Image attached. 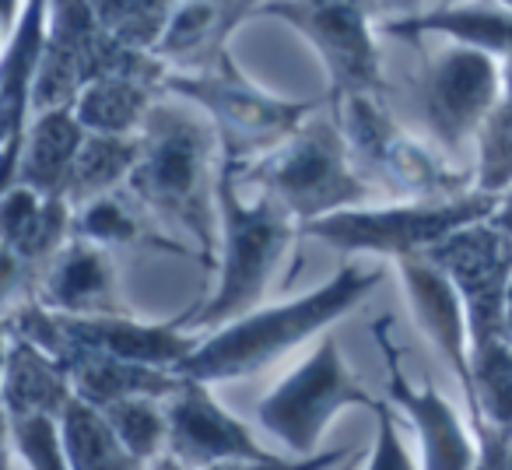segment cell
<instances>
[{
  "label": "cell",
  "mask_w": 512,
  "mask_h": 470,
  "mask_svg": "<svg viewBox=\"0 0 512 470\" xmlns=\"http://www.w3.org/2000/svg\"><path fill=\"white\" fill-rule=\"evenodd\" d=\"M330 102H334V123L341 127L355 165L383 179L386 190L397 193V200H449L474 190L463 172L449 169L432 148L393 123L383 95L358 92L337 95Z\"/></svg>",
  "instance_id": "8992f818"
},
{
  "label": "cell",
  "mask_w": 512,
  "mask_h": 470,
  "mask_svg": "<svg viewBox=\"0 0 512 470\" xmlns=\"http://www.w3.org/2000/svg\"><path fill=\"white\" fill-rule=\"evenodd\" d=\"M74 386L67 379L64 365L25 337L8 334L4 348V414L22 418V414H46V418H64L74 404Z\"/></svg>",
  "instance_id": "603a6c76"
},
{
  "label": "cell",
  "mask_w": 512,
  "mask_h": 470,
  "mask_svg": "<svg viewBox=\"0 0 512 470\" xmlns=\"http://www.w3.org/2000/svg\"><path fill=\"white\" fill-rule=\"evenodd\" d=\"M53 358L64 365L67 379H71V386H74V397L88 407H99V411H106V407L120 404V400H130V397L172 400L186 386V379L172 369L123 362V358L95 355V351L64 348Z\"/></svg>",
  "instance_id": "ffe728a7"
},
{
  "label": "cell",
  "mask_w": 512,
  "mask_h": 470,
  "mask_svg": "<svg viewBox=\"0 0 512 470\" xmlns=\"http://www.w3.org/2000/svg\"><path fill=\"white\" fill-rule=\"evenodd\" d=\"M491 225H495L498 232L512 243V190L498 197V207H495V214H491Z\"/></svg>",
  "instance_id": "d590c367"
},
{
  "label": "cell",
  "mask_w": 512,
  "mask_h": 470,
  "mask_svg": "<svg viewBox=\"0 0 512 470\" xmlns=\"http://www.w3.org/2000/svg\"><path fill=\"white\" fill-rule=\"evenodd\" d=\"M383 351L386 362V393L390 404L400 407L407 421L414 425L421 446V470H477V446L470 439L467 425L460 421V414L446 404V397H439L432 383H414L400 365V351L390 337V320H376L372 327Z\"/></svg>",
  "instance_id": "5bb4252c"
},
{
  "label": "cell",
  "mask_w": 512,
  "mask_h": 470,
  "mask_svg": "<svg viewBox=\"0 0 512 470\" xmlns=\"http://www.w3.org/2000/svg\"><path fill=\"white\" fill-rule=\"evenodd\" d=\"M425 257L435 260L460 292L470 316L474 348L488 341H505L502 306L505 288L512 281V243L491 225V218L449 235L446 243H439Z\"/></svg>",
  "instance_id": "7c38bea8"
},
{
  "label": "cell",
  "mask_w": 512,
  "mask_h": 470,
  "mask_svg": "<svg viewBox=\"0 0 512 470\" xmlns=\"http://www.w3.org/2000/svg\"><path fill=\"white\" fill-rule=\"evenodd\" d=\"M348 456L351 453H344V449H330V453H316V456H306V460H299V456H292V460L278 456V460H267V463L232 460V463H214V467H207V470H327V467H334V463H344Z\"/></svg>",
  "instance_id": "836d02e7"
},
{
  "label": "cell",
  "mask_w": 512,
  "mask_h": 470,
  "mask_svg": "<svg viewBox=\"0 0 512 470\" xmlns=\"http://www.w3.org/2000/svg\"><path fill=\"white\" fill-rule=\"evenodd\" d=\"M495 4H502V8H509V11H512V0H495Z\"/></svg>",
  "instance_id": "60d3db41"
},
{
  "label": "cell",
  "mask_w": 512,
  "mask_h": 470,
  "mask_svg": "<svg viewBox=\"0 0 512 470\" xmlns=\"http://www.w3.org/2000/svg\"><path fill=\"white\" fill-rule=\"evenodd\" d=\"M165 404H169L165 407V414H169V449L165 453L176 456L190 470H207L214 463H232V460H249V463L278 460V456L267 453L249 435V428L232 411H225L211 397L207 383L186 379L183 390L172 400H165Z\"/></svg>",
  "instance_id": "9a60e30c"
},
{
  "label": "cell",
  "mask_w": 512,
  "mask_h": 470,
  "mask_svg": "<svg viewBox=\"0 0 512 470\" xmlns=\"http://www.w3.org/2000/svg\"><path fill=\"white\" fill-rule=\"evenodd\" d=\"M348 407H369L376 411L379 397H372L341 355L337 337H323L309 358H302L256 407V421L292 449L299 460L316 456L323 432L330 421Z\"/></svg>",
  "instance_id": "ba28073f"
},
{
  "label": "cell",
  "mask_w": 512,
  "mask_h": 470,
  "mask_svg": "<svg viewBox=\"0 0 512 470\" xmlns=\"http://www.w3.org/2000/svg\"><path fill=\"white\" fill-rule=\"evenodd\" d=\"M50 39V0H25L22 15L4 32L0 60V123H4V165L18 155L32 123V92Z\"/></svg>",
  "instance_id": "ac0fdd59"
},
{
  "label": "cell",
  "mask_w": 512,
  "mask_h": 470,
  "mask_svg": "<svg viewBox=\"0 0 512 470\" xmlns=\"http://www.w3.org/2000/svg\"><path fill=\"white\" fill-rule=\"evenodd\" d=\"M365 470H418L414 456L404 446V435L397 428L393 404H386V400H379L376 407V442H372V456Z\"/></svg>",
  "instance_id": "d6a6232c"
},
{
  "label": "cell",
  "mask_w": 512,
  "mask_h": 470,
  "mask_svg": "<svg viewBox=\"0 0 512 470\" xmlns=\"http://www.w3.org/2000/svg\"><path fill=\"white\" fill-rule=\"evenodd\" d=\"M165 85L137 74H106L92 81L74 102V116L85 127V134L102 137H137L155 109V95Z\"/></svg>",
  "instance_id": "cb8c5ba5"
},
{
  "label": "cell",
  "mask_w": 512,
  "mask_h": 470,
  "mask_svg": "<svg viewBox=\"0 0 512 470\" xmlns=\"http://www.w3.org/2000/svg\"><path fill=\"white\" fill-rule=\"evenodd\" d=\"M267 0H179L162 32L155 57L179 74L214 71L228 60V39L249 15H260Z\"/></svg>",
  "instance_id": "e0dca14e"
},
{
  "label": "cell",
  "mask_w": 512,
  "mask_h": 470,
  "mask_svg": "<svg viewBox=\"0 0 512 470\" xmlns=\"http://www.w3.org/2000/svg\"><path fill=\"white\" fill-rule=\"evenodd\" d=\"M393 39H421V32H432L449 43L470 46L498 64L512 60V11L495 4V0H460V4H442L407 22L383 25Z\"/></svg>",
  "instance_id": "7402d4cb"
},
{
  "label": "cell",
  "mask_w": 512,
  "mask_h": 470,
  "mask_svg": "<svg viewBox=\"0 0 512 470\" xmlns=\"http://www.w3.org/2000/svg\"><path fill=\"white\" fill-rule=\"evenodd\" d=\"M137 162H141V134L137 137L88 134L85 144H81L78 162H74L71 179H67L64 200L78 211V207L92 204V200L109 197L116 190H127Z\"/></svg>",
  "instance_id": "d4e9b609"
},
{
  "label": "cell",
  "mask_w": 512,
  "mask_h": 470,
  "mask_svg": "<svg viewBox=\"0 0 512 470\" xmlns=\"http://www.w3.org/2000/svg\"><path fill=\"white\" fill-rule=\"evenodd\" d=\"M502 99L512 102V60L509 64H502Z\"/></svg>",
  "instance_id": "74e56055"
},
{
  "label": "cell",
  "mask_w": 512,
  "mask_h": 470,
  "mask_svg": "<svg viewBox=\"0 0 512 470\" xmlns=\"http://www.w3.org/2000/svg\"><path fill=\"white\" fill-rule=\"evenodd\" d=\"M8 470H25V467H22V460H18V456H15V453H11V456H8Z\"/></svg>",
  "instance_id": "f35d334b"
},
{
  "label": "cell",
  "mask_w": 512,
  "mask_h": 470,
  "mask_svg": "<svg viewBox=\"0 0 512 470\" xmlns=\"http://www.w3.org/2000/svg\"><path fill=\"white\" fill-rule=\"evenodd\" d=\"M474 190L502 197L512 190V102H498L488 123L477 134V169Z\"/></svg>",
  "instance_id": "4dcf8cb0"
},
{
  "label": "cell",
  "mask_w": 512,
  "mask_h": 470,
  "mask_svg": "<svg viewBox=\"0 0 512 470\" xmlns=\"http://www.w3.org/2000/svg\"><path fill=\"white\" fill-rule=\"evenodd\" d=\"M179 0H92L102 29L130 50L155 53Z\"/></svg>",
  "instance_id": "f1b7e54d"
},
{
  "label": "cell",
  "mask_w": 512,
  "mask_h": 470,
  "mask_svg": "<svg viewBox=\"0 0 512 470\" xmlns=\"http://www.w3.org/2000/svg\"><path fill=\"white\" fill-rule=\"evenodd\" d=\"M355 460H358V453H351V456H348V460H344V463H341V470H355Z\"/></svg>",
  "instance_id": "ab89813d"
},
{
  "label": "cell",
  "mask_w": 512,
  "mask_h": 470,
  "mask_svg": "<svg viewBox=\"0 0 512 470\" xmlns=\"http://www.w3.org/2000/svg\"><path fill=\"white\" fill-rule=\"evenodd\" d=\"M418 95L428 134L442 148L456 151L477 141L488 116L502 102V64L481 50L449 43L428 60Z\"/></svg>",
  "instance_id": "8fae6325"
},
{
  "label": "cell",
  "mask_w": 512,
  "mask_h": 470,
  "mask_svg": "<svg viewBox=\"0 0 512 470\" xmlns=\"http://www.w3.org/2000/svg\"><path fill=\"white\" fill-rule=\"evenodd\" d=\"M60 316H113L123 313L116 292V267L109 253L85 239H71L57 260L39 274L36 299Z\"/></svg>",
  "instance_id": "d6986e66"
},
{
  "label": "cell",
  "mask_w": 512,
  "mask_h": 470,
  "mask_svg": "<svg viewBox=\"0 0 512 470\" xmlns=\"http://www.w3.org/2000/svg\"><path fill=\"white\" fill-rule=\"evenodd\" d=\"M379 281H383L379 267L344 264L334 278L323 281L313 292L299 295V299L253 309V313L211 330L197 344V351L179 365V376L211 386L249 379L256 372L271 369L288 351L302 348L309 337L323 334L337 320H344L358 302L376 292Z\"/></svg>",
  "instance_id": "7a4b0ae2"
},
{
  "label": "cell",
  "mask_w": 512,
  "mask_h": 470,
  "mask_svg": "<svg viewBox=\"0 0 512 470\" xmlns=\"http://www.w3.org/2000/svg\"><path fill=\"white\" fill-rule=\"evenodd\" d=\"M498 197L467 190L449 200H393L337 211L306 225V232L337 253H376V257L411 260L432 253L449 235L488 221Z\"/></svg>",
  "instance_id": "5b68a950"
},
{
  "label": "cell",
  "mask_w": 512,
  "mask_h": 470,
  "mask_svg": "<svg viewBox=\"0 0 512 470\" xmlns=\"http://www.w3.org/2000/svg\"><path fill=\"white\" fill-rule=\"evenodd\" d=\"M467 411L474 435H512V341H488L474 348Z\"/></svg>",
  "instance_id": "484cf974"
},
{
  "label": "cell",
  "mask_w": 512,
  "mask_h": 470,
  "mask_svg": "<svg viewBox=\"0 0 512 470\" xmlns=\"http://www.w3.org/2000/svg\"><path fill=\"white\" fill-rule=\"evenodd\" d=\"M144 211L148 207L134 193L127 200L123 190H116L109 197H99L74 211V239H85V243H95L102 250H109V246H130V243H155L165 246V250H179L172 239H162V235H155V228L144 225L141 218Z\"/></svg>",
  "instance_id": "83f0119b"
},
{
  "label": "cell",
  "mask_w": 512,
  "mask_h": 470,
  "mask_svg": "<svg viewBox=\"0 0 512 470\" xmlns=\"http://www.w3.org/2000/svg\"><path fill=\"white\" fill-rule=\"evenodd\" d=\"M120 435V442L137 456L141 463H155L169 449V414L162 411V400L151 397H130L102 411Z\"/></svg>",
  "instance_id": "f546056e"
},
{
  "label": "cell",
  "mask_w": 512,
  "mask_h": 470,
  "mask_svg": "<svg viewBox=\"0 0 512 470\" xmlns=\"http://www.w3.org/2000/svg\"><path fill=\"white\" fill-rule=\"evenodd\" d=\"M221 141L214 123L186 99L155 102L141 130V162L127 190L148 214L193 235L197 253L214 267L218 250Z\"/></svg>",
  "instance_id": "6da1fadb"
},
{
  "label": "cell",
  "mask_w": 512,
  "mask_h": 470,
  "mask_svg": "<svg viewBox=\"0 0 512 470\" xmlns=\"http://www.w3.org/2000/svg\"><path fill=\"white\" fill-rule=\"evenodd\" d=\"M376 11L390 22H407V18L425 15V0H376Z\"/></svg>",
  "instance_id": "e575fe53"
},
{
  "label": "cell",
  "mask_w": 512,
  "mask_h": 470,
  "mask_svg": "<svg viewBox=\"0 0 512 470\" xmlns=\"http://www.w3.org/2000/svg\"><path fill=\"white\" fill-rule=\"evenodd\" d=\"M60 428L71 470H144V463L123 446L99 407L74 400L60 418Z\"/></svg>",
  "instance_id": "4316f807"
},
{
  "label": "cell",
  "mask_w": 512,
  "mask_h": 470,
  "mask_svg": "<svg viewBox=\"0 0 512 470\" xmlns=\"http://www.w3.org/2000/svg\"><path fill=\"white\" fill-rule=\"evenodd\" d=\"M242 172V183L253 186L260 197L278 200L299 225L376 200V190L365 183L334 120L309 116L281 148L246 162Z\"/></svg>",
  "instance_id": "277c9868"
},
{
  "label": "cell",
  "mask_w": 512,
  "mask_h": 470,
  "mask_svg": "<svg viewBox=\"0 0 512 470\" xmlns=\"http://www.w3.org/2000/svg\"><path fill=\"white\" fill-rule=\"evenodd\" d=\"M225 155V151H221ZM239 162L221 158L218 179V281L207 302L190 316H179L183 330H218L264 302L281 260L295 239L299 221L271 197L246 200L239 193Z\"/></svg>",
  "instance_id": "3957f363"
},
{
  "label": "cell",
  "mask_w": 512,
  "mask_h": 470,
  "mask_svg": "<svg viewBox=\"0 0 512 470\" xmlns=\"http://www.w3.org/2000/svg\"><path fill=\"white\" fill-rule=\"evenodd\" d=\"M404 281L407 306L414 313L418 330L435 344L442 362L460 379V390H470V358H474V334H470V316L463 306L453 281L439 271V264L428 257H411L397 264Z\"/></svg>",
  "instance_id": "2e32d148"
},
{
  "label": "cell",
  "mask_w": 512,
  "mask_h": 470,
  "mask_svg": "<svg viewBox=\"0 0 512 470\" xmlns=\"http://www.w3.org/2000/svg\"><path fill=\"white\" fill-rule=\"evenodd\" d=\"M260 15L281 18L316 50L330 81V99L383 95V64L372 29L376 0H267Z\"/></svg>",
  "instance_id": "30bf717a"
},
{
  "label": "cell",
  "mask_w": 512,
  "mask_h": 470,
  "mask_svg": "<svg viewBox=\"0 0 512 470\" xmlns=\"http://www.w3.org/2000/svg\"><path fill=\"white\" fill-rule=\"evenodd\" d=\"M8 442L25 470H71L60 418H46V414L8 418Z\"/></svg>",
  "instance_id": "1f68e13d"
},
{
  "label": "cell",
  "mask_w": 512,
  "mask_h": 470,
  "mask_svg": "<svg viewBox=\"0 0 512 470\" xmlns=\"http://www.w3.org/2000/svg\"><path fill=\"white\" fill-rule=\"evenodd\" d=\"M74 239V207L64 197H46L32 186H4L0 211V257H4V302L36 288L39 274Z\"/></svg>",
  "instance_id": "4fadbf2b"
},
{
  "label": "cell",
  "mask_w": 512,
  "mask_h": 470,
  "mask_svg": "<svg viewBox=\"0 0 512 470\" xmlns=\"http://www.w3.org/2000/svg\"><path fill=\"white\" fill-rule=\"evenodd\" d=\"M165 92L197 106L218 130L221 151L242 165L249 155L264 158L267 151L281 148L316 109V102H285L278 95H267L264 88L249 85L232 64V57L214 71H169Z\"/></svg>",
  "instance_id": "52a82bcc"
},
{
  "label": "cell",
  "mask_w": 512,
  "mask_h": 470,
  "mask_svg": "<svg viewBox=\"0 0 512 470\" xmlns=\"http://www.w3.org/2000/svg\"><path fill=\"white\" fill-rule=\"evenodd\" d=\"M502 330H505V341H512V281L505 288V306H502Z\"/></svg>",
  "instance_id": "8d00e7d4"
},
{
  "label": "cell",
  "mask_w": 512,
  "mask_h": 470,
  "mask_svg": "<svg viewBox=\"0 0 512 470\" xmlns=\"http://www.w3.org/2000/svg\"><path fill=\"white\" fill-rule=\"evenodd\" d=\"M8 334L25 337L43 351L57 355L64 348L95 351V355L123 358V362L155 365L172 369L197 351V337L186 334L176 323H141L127 313L113 316H60L43 309L39 302H25L22 309H11Z\"/></svg>",
  "instance_id": "9c48e42d"
},
{
  "label": "cell",
  "mask_w": 512,
  "mask_h": 470,
  "mask_svg": "<svg viewBox=\"0 0 512 470\" xmlns=\"http://www.w3.org/2000/svg\"><path fill=\"white\" fill-rule=\"evenodd\" d=\"M85 137L74 109L32 116L18 155L4 165V186H32L46 197H64Z\"/></svg>",
  "instance_id": "44dd1931"
}]
</instances>
